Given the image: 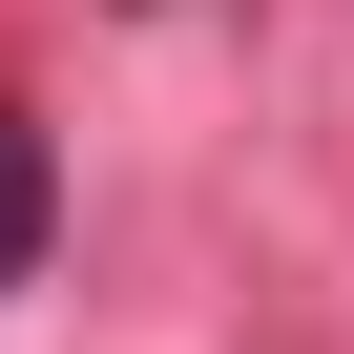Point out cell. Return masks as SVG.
Here are the masks:
<instances>
[{"label":"cell","mask_w":354,"mask_h":354,"mask_svg":"<svg viewBox=\"0 0 354 354\" xmlns=\"http://www.w3.org/2000/svg\"><path fill=\"white\" fill-rule=\"evenodd\" d=\"M42 209H63V188H42V125H21V104H0V292H21V271H42Z\"/></svg>","instance_id":"1"}]
</instances>
